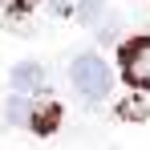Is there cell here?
<instances>
[{"label": "cell", "instance_id": "obj_1", "mask_svg": "<svg viewBox=\"0 0 150 150\" xmlns=\"http://www.w3.org/2000/svg\"><path fill=\"white\" fill-rule=\"evenodd\" d=\"M69 81L77 85V93L85 101H101L110 93V85H114V77H110V65L101 61L98 53H77L73 61H69Z\"/></svg>", "mask_w": 150, "mask_h": 150}, {"label": "cell", "instance_id": "obj_2", "mask_svg": "<svg viewBox=\"0 0 150 150\" xmlns=\"http://www.w3.org/2000/svg\"><path fill=\"white\" fill-rule=\"evenodd\" d=\"M122 73L134 89H150V37H134L122 45Z\"/></svg>", "mask_w": 150, "mask_h": 150}, {"label": "cell", "instance_id": "obj_3", "mask_svg": "<svg viewBox=\"0 0 150 150\" xmlns=\"http://www.w3.org/2000/svg\"><path fill=\"white\" fill-rule=\"evenodd\" d=\"M45 85H49V73H45V65H37V61H25V65L12 69V89H16L21 98L45 93Z\"/></svg>", "mask_w": 150, "mask_h": 150}, {"label": "cell", "instance_id": "obj_4", "mask_svg": "<svg viewBox=\"0 0 150 150\" xmlns=\"http://www.w3.org/2000/svg\"><path fill=\"white\" fill-rule=\"evenodd\" d=\"M57 122H61V110H57V105H49V110H33V130H37V134H53V130H57Z\"/></svg>", "mask_w": 150, "mask_h": 150}, {"label": "cell", "instance_id": "obj_5", "mask_svg": "<svg viewBox=\"0 0 150 150\" xmlns=\"http://www.w3.org/2000/svg\"><path fill=\"white\" fill-rule=\"evenodd\" d=\"M4 114H8V122H21V126H28V122H33V101L16 93V98L4 105Z\"/></svg>", "mask_w": 150, "mask_h": 150}, {"label": "cell", "instance_id": "obj_6", "mask_svg": "<svg viewBox=\"0 0 150 150\" xmlns=\"http://www.w3.org/2000/svg\"><path fill=\"white\" fill-rule=\"evenodd\" d=\"M101 8H105V0H81V8H77L81 25H93V21L101 16Z\"/></svg>", "mask_w": 150, "mask_h": 150}, {"label": "cell", "instance_id": "obj_7", "mask_svg": "<svg viewBox=\"0 0 150 150\" xmlns=\"http://www.w3.org/2000/svg\"><path fill=\"white\" fill-rule=\"evenodd\" d=\"M49 4H53V8H65V4H69V0H49Z\"/></svg>", "mask_w": 150, "mask_h": 150}]
</instances>
